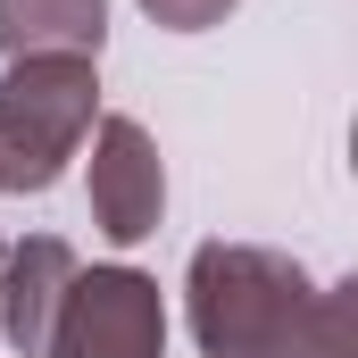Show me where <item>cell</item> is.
<instances>
[{
    "label": "cell",
    "instance_id": "obj_2",
    "mask_svg": "<svg viewBox=\"0 0 358 358\" xmlns=\"http://www.w3.org/2000/svg\"><path fill=\"white\" fill-rule=\"evenodd\" d=\"M100 125V59L0 67V192H50Z\"/></svg>",
    "mask_w": 358,
    "mask_h": 358
},
{
    "label": "cell",
    "instance_id": "obj_7",
    "mask_svg": "<svg viewBox=\"0 0 358 358\" xmlns=\"http://www.w3.org/2000/svg\"><path fill=\"white\" fill-rule=\"evenodd\" d=\"M292 358H358V283H317Z\"/></svg>",
    "mask_w": 358,
    "mask_h": 358
},
{
    "label": "cell",
    "instance_id": "obj_1",
    "mask_svg": "<svg viewBox=\"0 0 358 358\" xmlns=\"http://www.w3.org/2000/svg\"><path fill=\"white\" fill-rule=\"evenodd\" d=\"M308 300V267L267 242H200L183 267V325L200 358H292Z\"/></svg>",
    "mask_w": 358,
    "mask_h": 358
},
{
    "label": "cell",
    "instance_id": "obj_5",
    "mask_svg": "<svg viewBox=\"0 0 358 358\" xmlns=\"http://www.w3.org/2000/svg\"><path fill=\"white\" fill-rule=\"evenodd\" d=\"M76 267H84V259H76L59 234L8 242V259H0V342H8L17 358H42V350H50V325H59V308H67Z\"/></svg>",
    "mask_w": 358,
    "mask_h": 358
},
{
    "label": "cell",
    "instance_id": "obj_3",
    "mask_svg": "<svg viewBox=\"0 0 358 358\" xmlns=\"http://www.w3.org/2000/svg\"><path fill=\"white\" fill-rule=\"evenodd\" d=\"M42 358H167V300L142 267H76Z\"/></svg>",
    "mask_w": 358,
    "mask_h": 358
},
{
    "label": "cell",
    "instance_id": "obj_4",
    "mask_svg": "<svg viewBox=\"0 0 358 358\" xmlns=\"http://www.w3.org/2000/svg\"><path fill=\"white\" fill-rule=\"evenodd\" d=\"M159 217H167V159H159L150 125L100 117L92 125V225H100V242L134 250L159 234Z\"/></svg>",
    "mask_w": 358,
    "mask_h": 358
},
{
    "label": "cell",
    "instance_id": "obj_8",
    "mask_svg": "<svg viewBox=\"0 0 358 358\" xmlns=\"http://www.w3.org/2000/svg\"><path fill=\"white\" fill-rule=\"evenodd\" d=\"M242 0H142V17L150 25H167V34H208V25H225Z\"/></svg>",
    "mask_w": 358,
    "mask_h": 358
},
{
    "label": "cell",
    "instance_id": "obj_9",
    "mask_svg": "<svg viewBox=\"0 0 358 358\" xmlns=\"http://www.w3.org/2000/svg\"><path fill=\"white\" fill-rule=\"evenodd\" d=\"M0 259H8V242H0Z\"/></svg>",
    "mask_w": 358,
    "mask_h": 358
},
{
    "label": "cell",
    "instance_id": "obj_6",
    "mask_svg": "<svg viewBox=\"0 0 358 358\" xmlns=\"http://www.w3.org/2000/svg\"><path fill=\"white\" fill-rule=\"evenodd\" d=\"M108 0H0V59H100Z\"/></svg>",
    "mask_w": 358,
    "mask_h": 358
}]
</instances>
